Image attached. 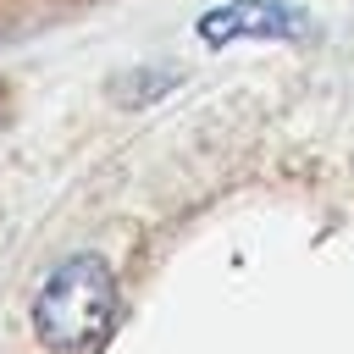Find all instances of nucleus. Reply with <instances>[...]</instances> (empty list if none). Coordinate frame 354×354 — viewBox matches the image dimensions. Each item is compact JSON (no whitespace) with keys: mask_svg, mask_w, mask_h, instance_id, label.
Wrapping results in <instances>:
<instances>
[{"mask_svg":"<svg viewBox=\"0 0 354 354\" xmlns=\"http://www.w3.org/2000/svg\"><path fill=\"white\" fill-rule=\"evenodd\" d=\"M116 321V282L105 260L72 254L33 293V332L50 354H88Z\"/></svg>","mask_w":354,"mask_h":354,"instance_id":"1","label":"nucleus"},{"mask_svg":"<svg viewBox=\"0 0 354 354\" xmlns=\"http://www.w3.org/2000/svg\"><path fill=\"white\" fill-rule=\"evenodd\" d=\"M310 33V17L293 11L288 0H227L199 17L205 44H232V39H299Z\"/></svg>","mask_w":354,"mask_h":354,"instance_id":"2","label":"nucleus"}]
</instances>
